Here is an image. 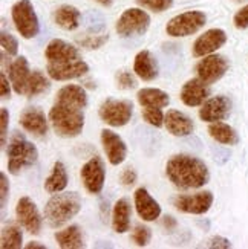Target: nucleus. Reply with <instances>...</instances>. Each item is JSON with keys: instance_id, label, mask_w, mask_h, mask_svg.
Returning a JSON list of instances; mask_svg holds the SVG:
<instances>
[{"instance_id": "nucleus-19", "label": "nucleus", "mask_w": 248, "mask_h": 249, "mask_svg": "<svg viewBox=\"0 0 248 249\" xmlns=\"http://www.w3.org/2000/svg\"><path fill=\"white\" fill-rule=\"evenodd\" d=\"M45 57L48 63H66L81 58L77 48L60 38L49 41V45L45 49Z\"/></svg>"}, {"instance_id": "nucleus-16", "label": "nucleus", "mask_w": 248, "mask_h": 249, "mask_svg": "<svg viewBox=\"0 0 248 249\" xmlns=\"http://www.w3.org/2000/svg\"><path fill=\"white\" fill-rule=\"evenodd\" d=\"M230 110H231V101L227 96L224 95L213 96V98L207 100L201 106L199 118L206 123H216L225 120L229 116Z\"/></svg>"}, {"instance_id": "nucleus-45", "label": "nucleus", "mask_w": 248, "mask_h": 249, "mask_svg": "<svg viewBox=\"0 0 248 249\" xmlns=\"http://www.w3.org/2000/svg\"><path fill=\"white\" fill-rule=\"evenodd\" d=\"M164 226L167 230H175L176 228V220L172 215H166L164 217Z\"/></svg>"}, {"instance_id": "nucleus-4", "label": "nucleus", "mask_w": 248, "mask_h": 249, "mask_svg": "<svg viewBox=\"0 0 248 249\" xmlns=\"http://www.w3.org/2000/svg\"><path fill=\"white\" fill-rule=\"evenodd\" d=\"M6 155H8V171L14 176H17L23 168L32 167L38 159V151L36 145L29 142L25 138V135H21L19 132H16L13 138H11Z\"/></svg>"}, {"instance_id": "nucleus-23", "label": "nucleus", "mask_w": 248, "mask_h": 249, "mask_svg": "<svg viewBox=\"0 0 248 249\" xmlns=\"http://www.w3.org/2000/svg\"><path fill=\"white\" fill-rule=\"evenodd\" d=\"M164 125L170 135L179 138L191 135L193 128H195L191 118L179 110H169L164 118Z\"/></svg>"}, {"instance_id": "nucleus-3", "label": "nucleus", "mask_w": 248, "mask_h": 249, "mask_svg": "<svg viewBox=\"0 0 248 249\" xmlns=\"http://www.w3.org/2000/svg\"><path fill=\"white\" fill-rule=\"evenodd\" d=\"M49 121L56 133L61 138H75L83 132V109L69 104L56 103L49 110Z\"/></svg>"}, {"instance_id": "nucleus-2", "label": "nucleus", "mask_w": 248, "mask_h": 249, "mask_svg": "<svg viewBox=\"0 0 248 249\" xmlns=\"http://www.w3.org/2000/svg\"><path fill=\"white\" fill-rule=\"evenodd\" d=\"M81 210V199L77 193H56L46 202L45 220L51 228L57 230L72 220Z\"/></svg>"}, {"instance_id": "nucleus-15", "label": "nucleus", "mask_w": 248, "mask_h": 249, "mask_svg": "<svg viewBox=\"0 0 248 249\" xmlns=\"http://www.w3.org/2000/svg\"><path fill=\"white\" fill-rule=\"evenodd\" d=\"M101 144L104 148V153L107 160L112 165H120L127 158V147L126 142L118 136L115 132L109 128L101 130Z\"/></svg>"}, {"instance_id": "nucleus-39", "label": "nucleus", "mask_w": 248, "mask_h": 249, "mask_svg": "<svg viewBox=\"0 0 248 249\" xmlns=\"http://www.w3.org/2000/svg\"><path fill=\"white\" fill-rule=\"evenodd\" d=\"M233 23L238 29H247L248 28V5L241 8L233 17Z\"/></svg>"}, {"instance_id": "nucleus-6", "label": "nucleus", "mask_w": 248, "mask_h": 249, "mask_svg": "<svg viewBox=\"0 0 248 249\" xmlns=\"http://www.w3.org/2000/svg\"><path fill=\"white\" fill-rule=\"evenodd\" d=\"M207 23V17L202 11H186L169 20L166 32L170 37H189L196 34Z\"/></svg>"}, {"instance_id": "nucleus-37", "label": "nucleus", "mask_w": 248, "mask_h": 249, "mask_svg": "<svg viewBox=\"0 0 248 249\" xmlns=\"http://www.w3.org/2000/svg\"><path fill=\"white\" fill-rule=\"evenodd\" d=\"M116 88L123 90H131L136 88V80L135 77L127 71H120L116 73Z\"/></svg>"}, {"instance_id": "nucleus-40", "label": "nucleus", "mask_w": 248, "mask_h": 249, "mask_svg": "<svg viewBox=\"0 0 248 249\" xmlns=\"http://www.w3.org/2000/svg\"><path fill=\"white\" fill-rule=\"evenodd\" d=\"M0 124H2V133H0V136H2V148H5L8 145L6 142V135H8V124H9V112L8 109H5V107H2L0 109Z\"/></svg>"}, {"instance_id": "nucleus-42", "label": "nucleus", "mask_w": 248, "mask_h": 249, "mask_svg": "<svg viewBox=\"0 0 248 249\" xmlns=\"http://www.w3.org/2000/svg\"><path fill=\"white\" fill-rule=\"evenodd\" d=\"M136 171L132 168V167H126L124 170H123V173H121V183L123 185H126V187H132V185H135V182H136Z\"/></svg>"}, {"instance_id": "nucleus-29", "label": "nucleus", "mask_w": 248, "mask_h": 249, "mask_svg": "<svg viewBox=\"0 0 248 249\" xmlns=\"http://www.w3.org/2000/svg\"><path fill=\"white\" fill-rule=\"evenodd\" d=\"M209 135L214 141H218L219 144H224V145H236L239 142V136L236 133V130L231 125L225 124L222 121L210 123Z\"/></svg>"}, {"instance_id": "nucleus-1", "label": "nucleus", "mask_w": 248, "mask_h": 249, "mask_svg": "<svg viewBox=\"0 0 248 249\" xmlns=\"http://www.w3.org/2000/svg\"><path fill=\"white\" fill-rule=\"evenodd\" d=\"M170 182L179 190H196L210 180V171L204 160L190 155H175L166 164Z\"/></svg>"}, {"instance_id": "nucleus-35", "label": "nucleus", "mask_w": 248, "mask_h": 249, "mask_svg": "<svg viewBox=\"0 0 248 249\" xmlns=\"http://www.w3.org/2000/svg\"><path fill=\"white\" fill-rule=\"evenodd\" d=\"M107 34H94V36H84L78 38V45L86 49H100L107 41Z\"/></svg>"}, {"instance_id": "nucleus-8", "label": "nucleus", "mask_w": 248, "mask_h": 249, "mask_svg": "<svg viewBox=\"0 0 248 249\" xmlns=\"http://www.w3.org/2000/svg\"><path fill=\"white\" fill-rule=\"evenodd\" d=\"M98 115L101 120L112 127H123L126 125L134 115V106L127 100H115L107 98L101 106Z\"/></svg>"}, {"instance_id": "nucleus-46", "label": "nucleus", "mask_w": 248, "mask_h": 249, "mask_svg": "<svg viewBox=\"0 0 248 249\" xmlns=\"http://www.w3.org/2000/svg\"><path fill=\"white\" fill-rule=\"evenodd\" d=\"M32 248H38V249H45V245H40L38 242H31L29 245H26V249H32Z\"/></svg>"}, {"instance_id": "nucleus-14", "label": "nucleus", "mask_w": 248, "mask_h": 249, "mask_svg": "<svg viewBox=\"0 0 248 249\" xmlns=\"http://www.w3.org/2000/svg\"><path fill=\"white\" fill-rule=\"evenodd\" d=\"M46 72L49 78L56 81H68L74 78H80L89 72L88 63L80 60L66 61V63H48Z\"/></svg>"}, {"instance_id": "nucleus-20", "label": "nucleus", "mask_w": 248, "mask_h": 249, "mask_svg": "<svg viewBox=\"0 0 248 249\" xmlns=\"http://www.w3.org/2000/svg\"><path fill=\"white\" fill-rule=\"evenodd\" d=\"M134 200H135L136 213L144 222H153L161 215L159 203L150 196L146 188H143V187L138 188L134 194Z\"/></svg>"}, {"instance_id": "nucleus-18", "label": "nucleus", "mask_w": 248, "mask_h": 249, "mask_svg": "<svg viewBox=\"0 0 248 249\" xmlns=\"http://www.w3.org/2000/svg\"><path fill=\"white\" fill-rule=\"evenodd\" d=\"M31 73L32 72L29 71V64L25 57H17L14 61H11L8 64V77H9V81L13 84V89L17 95L26 93Z\"/></svg>"}, {"instance_id": "nucleus-22", "label": "nucleus", "mask_w": 248, "mask_h": 249, "mask_svg": "<svg viewBox=\"0 0 248 249\" xmlns=\"http://www.w3.org/2000/svg\"><path fill=\"white\" fill-rule=\"evenodd\" d=\"M134 72L143 81H153L158 77V61L150 51L144 49L136 53L134 60Z\"/></svg>"}, {"instance_id": "nucleus-5", "label": "nucleus", "mask_w": 248, "mask_h": 249, "mask_svg": "<svg viewBox=\"0 0 248 249\" xmlns=\"http://www.w3.org/2000/svg\"><path fill=\"white\" fill-rule=\"evenodd\" d=\"M11 17H13L16 29L23 38L29 40L38 36V17L29 0H19L17 3H14L11 8Z\"/></svg>"}, {"instance_id": "nucleus-27", "label": "nucleus", "mask_w": 248, "mask_h": 249, "mask_svg": "<svg viewBox=\"0 0 248 249\" xmlns=\"http://www.w3.org/2000/svg\"><path fill=\"white\" fill-rule=\"evenodd\" d=\"M80 11L72 6V5H61L57 8L56 14H54V20L56 23L66 31H74L80 26Z\"/></svg>"}, {"instance_id": "nucleus-25", "label": "nucleus", "mask_w": 248, "mask_h": 249, "mask_svg": "<svg viewBox=\"0 0 248 249\" xmlns=\"http://www.w3.org/2000/svg\"><path fill=\"white\" fill-rule=\"evenodd\" d=\"M131 214L132 208L127 199L116 200L112 210V228L118 234H124L131 228Z\"/></svg>"}, {"instance_id": "nucleus-26", "label": "nucleus", "mask_w": 248, "mask_h": 249, "mask_svg": "<svg viewBox=\"0 0 248 249\" xmlns=\"http://www.w3.org/2000/svg\"><path fill=\"white\" fill-rule=\"evenodd\" d=\"M136 101L139 103V106H141L143 109H144V107H159V109H163V107L169 106L170 98H169V95L164 90L153 89V88H146V89L138 90Z\"/></svg>"}, {"instance_id": "nucleus-31", "label": "nucleus", "mask_w": 248, "mask_h": 249, "mask_svg": "<svg viewBox=\"0 0 248 249\" xmlns=\"http://www.w3.org/2000/svg\"><path fill=\"white\" fill-rule=\"evenodd\" d=\"M49 88H51V83L45 77V73L40 72V71H32L29 81H28V88H26L25 96H28V98H34V96L46 92Z\"/></svg>"}, {"instance_id": "nucleus-21", "label": "nucleus", "mask_w": 248, "mask_h": 249, "mask_svg": "<svg viewBox=\"0 0 248 249\" xmlns=\"http://www.w3.org/2000/svg\"><path fill=\"white\" fill-rule=\"evenodd\" d=\"M20 125L34 136H45L48 133V120L38 107H28L21 112Z\"/></svg>"}, {"instance_id": "nucleus-24", "label": "nucleus", "mask_w": 248, "mask_h": 249, "mask_svg": "<svg viewBox=\"0 0 248 249\" xmlns=\"http://www.w3.org/2000/svg\"><path fill=\"white\" fill-rule=\"evenodd\" d=\"M56 103H63V104H69L74 107H78V109H86L88 107V93L77 84H68L61 88L57 92L56 96Z\"/></svg>"}, {"instance_id": "nucleus-30", "label": "nucleus", "mask_w": 248, "mask_h": 249, "mask_svg": "<svg viewBox=\"0 0 248 249\" xmlns=\"http://www.w3.org/2000/svg\"><path fill=\"white\" fill-rule=\"evenodd\" d=\"M56 242L63 249H81L84 248V240L81 230L77 225H72L69 228L56 232Z\"/></svg>"}, {"instance_id": "nucleus-43", "label": "nucleus", "mask_w": 248, "mask_h": 249, "mask_svg": "<svg viewBox=\"0 0 248 249\" xmlns=\"http://www.w3.org/2000/svg\"><path fill=\"white\" fill-rule=\"evenodd\" d=\"M207 248H222V249H227V248H231V243L230 240L224 239V237H213L210 239L206 245Z\"/></svg>"}, {"instance_id": "nucleus-41", "label": "nucleus", "mask_w": 248, "mask_h": 249, "mask_svg": "<svg viewBox=\"0 0 248 249\" xmlns=\"http://www.w3.org/2000/svg\"><path fill=\"white\" fill-rule=\"evenodd\" d=\"M0 197H2V210H5L9 197V183L5 173H0Z\"/></svg>"}, {"instance_id": "nucleus-44", "label": "nucleus", "mask_w": 248, "mask_h": 249, "mask_svg": "<svg viewBox=\"0 0 248 249\" xmlns=\"http://www.w3.org/2000/svg\"><path fill=\"white\" fill-rule=\"evenodd\" d=\"M0 83H2V89H0V95H2V98H9V95H11V81L8 80L6 77V73L2 72L0 73Z\"/></svg>"}, {"instance_id": "nucleus-7", "label": "nucleus", "mask_w": 248, "mask_h": 249, "mask_svg": "<svg viewBox=\"0 0 248 249\" xmlns=\"http://www.w3.org/2000/svg\"><path fill=\"white\" fill-rule=\"evenodd\" d=\"M150 26V16L139 8H129L118 18L115 29L116 34L129 38L134 36H141Z\"/></svg>"}, {"instance_id": "nucleus-33", "label": "nucleus", "mask_w": 248, "mask_h": 249, "mask_svg": "<svg viewBox=\"0 0 248 249\" xmlns=\"http://www.w3.org/2000/svg\"><path fill=\"white\" fill-rule=\"evenodd\" d=\"M143 118L144 121L153 127H163L164 125V118L166 115L159 107H144L143 110Z\"/></svg>"}, {"instance_id": "nucleus-32", "label": "nucleus", "mask_w": 248, "mask_h": 249, "mask_svg": "<svg viewBox=\"0 0 248 249\" xmlns=\"http://www.w3.org/2000/svg\"><path fill=\"white\" fill-rule=\"evenodd\" d=\"M0 242L3 249H20L23 243V234L19 226H6L0 234Z\"/></svg>"}, {"instance_id": "nucleus-10", "label": "nucleus", "mask_w": 248, "mask_h": 249, "mask_svg": "<svg viewBox=\"0 0 248 249\" xmlns=\"http://www.w3.org/2000/svg\"><path fill=\"white\" fill-rule=\"evenodd\" d=\"M16 215L17 222L20 223L21 228H25L28 232L38 235L43 226V219L40 215V211L37 205L32 202L29 197H21L17 202L16 207Z\"/></svg>"}, {"instance_id": "nucleus-9", "label": "nucleus", "mask_w": 248, "mask_h": 249, "mask_svg": "<svg viewBox=\"0 0 248 249\" xmlns=\"http://www.w3.org/2000/svg\"><path fill=\"white\" fill-rule=\"evenodd\" d=\"M229 71V60L219 53H210L202 57V60L196 64L198 78L207 84H213L219 81L225 72Z\"/></svg>"}, {"instance_id": "nucleus-47", "label": "nucleus", "mask_w": 248, "mask_h": 249, "mask_svg": "<svg viewBox=\"0 0 248 249\" xmlns=\"http://www.w3.org/2000/svg\"><path fill=\"white\" fill-rule=\"evenodd\" d=\"M95 2H98L100 5H103V6H111L112 3H114V0H95Z\"/></svg>"}, {"instance_id": "nucleus-28", "label": "nucleus", "mask_w": 248, "mask_h": 249, "mask_svg": "<svg viewBox=\"0 0 248 249\" xmlns=\"http://www.w3.org/2000/svg\"><path fill=\"white\" fill-rule=\"evenodd\" d=\"M68 173H66V167H64L63 162L57 160L52 167L51 175L46 178L45 180V190L49 194H56V193H61L64 188L68 187Z\"/></svg>"}, {"instance_id": "nucleus-17", "label": "nucleus", "mask_w": 248, "mask_h": 249, "mask_svg": "<svg viewBox=\"0 0 248 249\" xmlns=\"http://www.w3.org/2000/svg\"><path fill=\"white\" fill-rule=\"evenodd\" d=\"M209 95H210V89L207 83H204L199 78H191L182 86L179 98L189 107H198L207 101Z\"/></svg>"}, {"instance_id": "nucleus-13", "label": "nucleus", "mask_w": 248, "mask_h": 249, "mask_svg": "<svg viewBox=\"0 0 248 249\" xmlns=\"http://www.w3.org/2000/svg\"><path fill=\"white\" fill-rule=\"evenodd\" d=\"M225 43H227V34H225L224 29H219V28L209 29L193 43V57L201 58V57L210 55V53L221 49Z\"/></svg>"}, {"instance_id": "nucleus-34", "label": "nucleus", "mask_w": 248, "mask_h": 249, "mask_svg": "<svg viewBox=\"0 0 248 249\" xmlns=\"http://www.w3.org/2000/svg\"><path fill=\"white\" fill-rule=\"evenodd\" d=\"M132 242L143 248V246H147L150 243V239H152V232H150V228H147V226H143V225H136L134 231H132V235H131Z\"/></svg>"}, {"instance_id": "nucleus-48", "label": "nucleus", "mask_w": 248, "mask_h": 249, "mask_svg": "<svg viewBox=\"0 0 248 249\" xmlns=\"http://www.w3.org/2000/svg\"><path fill=\"white\" fill-rule=\"evenodd\" d=\"M234 2H245V0H234Z\"/></svg>"}, {"instance_id": "nucleus-38", "label": "nucleus", "mask_w": 248, "mask_h": 249, "mask_svg": "<svg viewBox=\"0 0 248 249\" xmlns=\"http://www.w3.org/2000/svg\"><path fill=\"white\" fill-rule=\"evenodd\" d=\"M0 43H2V49L5 53H8V55H17V52H19V43L16 40L14 36H11L8 34V32H2L0 34Z\"/></svg>"}, {"instance_id": "nucleus-11", "label": "nucleus", "mask_w": 248, "mask_h": 249, "mask_svg": "<svg viewBox=\"0 0 248 249\" xmlns=\"http://www.w3.org/2000/svg\"><path fill=\"white\" fill-rule=\"evenodd\" d=\"M80 176H81L83 185L86 190L91 194H100L104 187V180H106V167L103 164L101 158L98 156L91 158L81 167Z\"/></svg>"}, {"instance_id": "nucleus-12", "label": "nucleus", "mask_w": 248, "mask_h": 249, "mask_svg": "<svg viewBox=\"0 0 248 249\" xmlns=\"http://www.w3.org/2000/svg\"><path fill=\"white\" fill-rule=\"evenodd\" d=\"M213 205V194L210 191H201L196 194H181L175 197L173 207L186 214H206Z\"/></svg>"}, {"instance_id": "nucleus-36", "label": "nucleus", "mask_w": 248, "mask_h": 249, "mask_svg": "<svg viewBox=\"0 0 248 249\" xmlns=\"http://www.w3.org/2000/svg\"><path fill=\"white\" fill-rule=\"evenodd\" d=\"M136 3L146 9L153 11V13H163V11L172 8L173 0H136Z\"/></svg>"}]
</instances>
